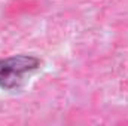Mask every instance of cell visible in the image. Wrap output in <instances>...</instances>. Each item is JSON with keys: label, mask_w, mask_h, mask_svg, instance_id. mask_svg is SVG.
Masks as SVG:
<instances>
[{"label": "cell", "mask_w": 128, "mask_h": 126, "mask_svg": "<svg viewBox=\"0 0 128 126\" xmlns=\"http://www.w3.org/2000/svg\"><path fill=\"white\" fill-rule=\"evenodd\" d=\"M40 58L28 54L0 58V89L8 92L21 91L28 77H32L40 68Z\"/></svg>", "instance_id": "cell-1"}]
</instances>
